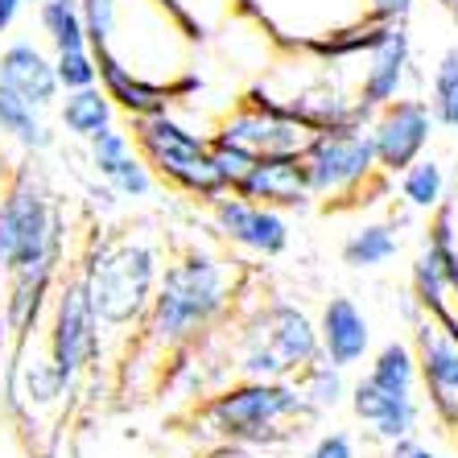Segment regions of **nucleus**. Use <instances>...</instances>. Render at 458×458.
I'll list each match as a JSON object with an SVG mask.
<instances>
[{
    "instance_id": "obj_32",
    "label": "nucleus",
    "mask_w": 458,
    "mask_h": 458,
    "mask_svg": "<svg viewBox=\"0 0 458 458\" xmlns=\"http://www.w3.org/2000/svg\"><path fill=\"white\" fill-rule=\"evenodd\" d=\"M124 153H132V140H128V132H120L116 124H107L104 132H96V137L87 140V157H91V170H96L99 178H104Z\"/></svg>"
},
{
    "instance_id": "obj_7",
    "label": "nucleus",
    "mask_w": 458,
    "mask_h": 458,
    "mask_svg": "<svg viewBox=\"0 0 458 458\" xmlns=\"http://www.w3.org/2000/svg\"><path fill=\"white\" fill-rule=\"evenodd\" d=\"M46 352H50L54 368L63 372V380L71 388H79L83 376L96 372L104 363V331H99L91 289H87V277H83V256L66 260V268L54 281Z\"/></svg>"
},
{
    "instance_id": "obj_20",
    "label": "nucleus",
    "mask_w": 458,
    "mask_h": 458,
    "mask_svg": "<svg viewBox=\"0 0 458 458\" xmlns=\"http://www.w3.org/2000/svg\"><path fill=\"white\" fill-rule=\"evenodd\" d=\"M0 132L17 140L25 153H46L54 145V128L42 120V107L25 104L9 87H0Z\"/></svg>"
},
{
    "instance_id": "obj_34",
    "label": "nucleus",
    "mask_w": 458,
    "mask_h": 458,
    "mask_svg": "<svg viewBox=\"0 0 458 458\" xmlns=\"http://www.w3.org/2000/svg\"><path fill=\"white\" fill-rule=\"evenodd\" d=\"M409 9H413V0H368V13L376 21H405Z\"/></svg>"
},
{
    "instance_id": "obj_30",
    "label": "nucleus",
    "mask_w": 458,
    "mask_h": 458,
    "mask_svg": "<svg viewBox=\"0 0 458 458\" xmlns=\"http://www.w3.org/2000/svg\"><path fill=\"white\" fill-rule=\"evenodd\" d=\"M207 149H211V161H215V170H219V178L227 182V191L252 170V161H256V153H248L244 145H232V140L215 137V132L207 137Z\"/></svg>"
},
{
    "instance_id": "obj_4",
    "label": "nucleus",
    "mask_w": 458,
    "mask_h": 458,
    "mask_svg": "<svg viewBox=\"0 0 458 458\" xmlns=\"http://www.w3.org/2000/svg\"><path fill=\"white\" fill-rule=\"evenodd\" d=\"M235 380H293L322 355L318 322L285 298H260L235 322Z\"/></svg>"
},
{
    "instance_id": "obj_18",
    "label": "nucleus",
    "mask_w": 458,
    "mask_h": 458,
    "mask_svg": "<svg viewBox=\"0 0 458 458\" xmlns=\"http://www.w3.org/2000/svg\"><path fill=\"white\" fill-rule=\"evenodd\" d=\"M13 384H17V405L30 417L58 413V409H66V401L75 396V388L54 368L50 352H46V347H33V339L25 343V352L13 360Z\"/></svg>"
},
{
    "instance_id": "obj_8",
    "label": "nucleus",
    "mask_w": 458,
    "mask_h": 458,
    "mask_svg": "<svg viewBox=\"0 0 458 458\" xmlns=\"http://www.w3.org/2000/svg\"><path fill=\"white\" fill-rule=\"evenodd\" d=\"M137 153L165 186H174V191L194 199V203L211 207L219 194H227V182L215 170L207 137L191 132L170 112L137 120Z\"/></svg>"
},
{
    "instance_id": "obj_33",
    "label": "nucleus",
    "mask_w": 458,
    "mask_h": 458,
    "mask_svg": "<svg viewBox=\"0 0 458 458\" xmlns=\"http://www.w3.org/2000/svg\"><path fill=\"white\" fill-rule=\"evenodd\" d=\"M301 458H355V437L347 434V429H331V434H322Z\"/></svg>"
},
{
    "instance_id": "obj_9",
    "label": "nucleus",
    "mask_w": 458,
    "mask_h": 458,
    "mask_svg": "<svg viewBox=\"0 0 458 458\" xmlns=\"http://www.w3.org/2000/svg\"><path fill=\"white\" fill-rule=\"evenodd\" d=\"M413 314V355L421 388L429 393V409L450 434L458 437V343L437 327L429 314H417V301L409 306Z\"/></svg>"
},
{
    "instance_id": "obj_2",
    "label": "nucleus",
    "mask_w": 458,
    "mask_h": 458,
    "mask_svg": "<svg viewBox=\"0 0 458 458\" xmlns=\"http://www.w3.org/2000/svg\"><path fill=\"white\" fill-rule=\"evenodd\" d=\"M83 277L91 289L104 339H120V355L137 339L161 281V248L145 235H91L83 248ZM120 363V360H116Z\"/></svg>"
},
{
    "instance_id": "obj_14",
    "label": "nucleus",
    "mask_w": 458,
    "mask_h": 458,
    "mask_svg": "<svg viewBox=\"0 0 458 458\" xmlns=\"http://www.w3.org/2000/svg\"><path fill=\"white\" fill-rule=\"evenodd\" d=\"M352 413L360 417L363 426H372V434L380 442H401V437H413L417 434V421H421V401L417 393H388L380 384H372L368 376L352 384Z\"/></svg>"
},
{
    "instance_id": "obj_23",
    "label": "nucleus",
    "mask_w": 458,
    "mask_h": 458,
    "mask_svg": "<svg viewBox=\"0 0 458 458\" xmlns=\"http://www.w3.org/2000/svg\"><path fill=\"white\" fill-rule=\"evenodd\" d=\"M38 25H42L46 42L54 46V54L91 50V46H87V30H83L79 0H38Z\"/></svg>"
},
{
    "instance_id": "obj_12",
    "label": "nucleus",
    "mask_w": 458,
    "mask_h": 458,
    "mask_svg": "<svg viewBox=\"0 0 458 458\" xmlns=\"http://www.w3.org/2000/svg\"><path fill=\"white\" fill-rule=\"evenodd\" d=\"M211 227L224 235L227 244L244 248L256 256H281L289 248V224L285 215L273 207L248 203L240 194H219L211 203Z\"/></svg>"
},
{
    "instance_id": "obj_15",
    "label": "nucleus",
    "mask_w": 458,
    "mask_h": 458,
    "mask_svg": "<svg viewBox=\"0 0 458 458\" xmlns=\"http://www.w3.org/2000/svg\"><path fill=\"white\" fill-rule=\"evenodd\" d=\"M368 58H372V66L363 71V79H360V87H355L352 99L360 104L363 116L372 120L384 104H393V99L401 96L409 66H413V46H409L405 25H396V30L384 38V46H376Z\"/></svg>"
},
{
    "instance_id": "obj_31",
    "label": "nucleus",
    "mask_w": 458,
    "mask_h": 458,
    "mask_svg": "<svg viewBox=\"0 0 458 458\" xmlns=\"http://www.w3.org/2000/svg\"><path fill=\"white\" fill-rule=\"evenodd\" d=\"M79 13H83L87 46H91V50H104L107 38H112V30H116L120 0H79Z\"/></svg>"
},
{
    "instance_id": "obj_35",
    "label": "nucleus",
    "mask_w": 458,
    "mask_h": 458,
    "mask_svg": "<svg viewBox=\"0 0 458 458\" xmlns=\"http://www.w3.org/2000/svg\"><path fill=\"white\" fill-rule=\"evenodd\" d=\"M388 458H442V454H434V450H429L426 442H417V437H401V442L388 446Z\"/></svg>"
},
{
    "instance_id": "obj_22",
    "label": "nucleus",
    "mask_w": 458,
    "mask_h": 458,
    "mask_svg": "<svg viewBox=\"0 0 458 458\" xmlns=\"http://www.w3.org/2000/svg\"><path fill=\"white\" fill-rule=\"evenodd\" d=\"M293 384H298L301 401H306L314 413H327V409H339L343 401H347V393H352V384H347V372L343 368H335L327 355H318L314 363H306L298 376H293Z\"/></svg>"
},
{
    "instance_id": "obj_19",
    "label": "nucleus",
    "mask_w": 458,
    "mask_h": 458,
    "mask_svg": "<svg viewBox=\"0 0 458 458\" xmlns=\"http://www.w3.org/2000/svg\"><path fill=\"white\" fill-rule=\"evenodd\" d=\"M0 87H9L13 96H21L33 107L58 104V75H54V58H46L33 42H13L0 50Z\"/></svg>"
},
{
    "instance_id": "obj_16",
    "label": "nucleus",
    "mask_w": 458,
    "mask_h": 458,
    "mask_svg": "<svg viewBox=\"0 0 458 458\" xmlns=\"http://www.w3.org/2000/svg\"><path fill=\"white\" fill-rule=\"evenodd\" d=\"M318 347L335 368H360L372 352V322L352 298H327L318 314Z\"/></svg>"
},
{
    "instance_id": "obj_24",
    "label": "nucleus",
    "mask_w": 458,
    "mask_h": 458,
    "mask_svg": "<svg viewBox=\"0 0 458 458\" xmlns=\"http://www.w3.org/2000/svg\"><path fill=\"white\" fill-rule=\"evenodd\" d=\"M368 380L388 388V393H417V384H421V372H417V355L409 343H384L380 352L372 355L368 363Z\"/></svg>"
},
{
    "instance_id": "obj_27",
    "label": "nucleus",
    "mask_w": 458,
    "mask_h": 458,
    "mask_svg": "<svg viewBox=\"0 0 458 458\" xmlns=\"http://www.w3.org/2000/svg\"><path fill=\"white\" fill-rule=\"evenodd\" d=\"M426 104H429V112H434V124L458 132V50H446L437 58Z\"/></svg>"
},
{
    "instance_id": "obj_3",
    "label": "nucleus",
    "mask_w": 458,
    "mask_h": 458,
    "mask_svg": "<svg viewBox=\"0 0 458 458\" xmlns=\"http://www.w3.org/2000/svg\"><path fill=\"white\" fill-rule=\"evenodd\" d=\"M314 417L318 413L301 401L293 380H235L194 409V421H203L215 442H244L256 450H273L298 437Z\"/></svg>"
},
{
    "instance_id": "obj_25",
    "label": "nucleus",
    "mask_w": 458,
    "mask_h": 458,
    "mask_svg": "<svg viewBox=\"0 0 458 458\" xmlns=\"http://www.w3.org/2000/svg\"><path fill=\"white\" fill-rule=\"evenodd\" d=\"M396 248H401L396 224H363L360 232L347 235V244H343V265L347 268H380L396 256Z\"/></svg>"
},
{
    "instance_id": "obj_6",
    "label": "nucleus",
    "mask_w": 458,
    "mask_h": 458,
    "mask_svg": "<svg viewBox=\"0 0 458 458\" xmlns=\"http://www.w3.org/2000/svg\"><path fill=\"white\" fill-rule=\"evenodd\" d=\"M301 165H306L310 194L327 203V211L339 207H360L372 203L368 194H380V161H376V145L368 124H347V128H327L314 132L301 149Z\"/></svg>"
},
{
    "instance_id": "obj_37",
    "label": "nucleus",
    "mask_w": 458,
    "mask_h": 458,
    "mask_svg": "<svg viewBox=\"0 0 458 458\" xmlns=\"http://www.w3.org/2000/svg\"><path fill=\"white\" fill-rule=\"evenodd\" d=\"M437 4H442L446 13H454V17H458V0H437Z\"/></svg>"
},
{
    "instance_id": "obj_11",
    "label": "nucleus",
    "mask_w": 458,
    "mask_h": 458,
    "mask_svg": "<svg viewBox=\"0 0 458 458\" xmlns=\"http://www.w3.org/2000/svg\"><path fill=\"white\" fill-rule=\"evenodd\" d=\"M215 137L232 140V145H244L256 157H277V153H301L314 132L293 124L289 116H281L277 107H268L256 91H248V96L240 99V107L219 124Z\"/></svg>"
},
{
    "instance_id": "obj_13",
    "label": "nucleus",
    "mask_w": 458,
    "mask_h": 458,
    "mask_svg": "<svg viewBox=\"0 0 458 458\" xmlns=\"http://www.w3.org/2000/svg\"><path fill=\"white\" fill-rule=\"evenodd\" d=\"M232 194L248 199V203L273 207V211H301L310 207V182L301 153H277V157H256L252 170L232 186Z\"/></svg>"
},
{
    "instance_id": "obj_17",
    "label": "nucleus",
    "mask_w": 458,
    "mask_h": 458,
    "mask_svg": "<svg viewBox=\"0 0 458 458\" xmlns=\"http://www.w3.org/2000/svg\"><path fill=\"white\" fill-rule=\"evenodd\" d=\"M96 54V66H99V87L107 91L112 107H120L124 116L132 120H145V116H161L170 112L174 99H182L178 87L170 83H149V79L132 75L124 63H116L107 50H91Z\"/></svg>"
},
{
    "instance_id": "obj_28",
    "label": "nucleus",
    "mask_w": 458,
    "mask_h": 458,
    "mask_svg": "<svg viewBox=\"0 0 458 458\" xmlns=\"http://www.w3.org/2000/svg\"><path fill=\"white\" fill-rule=\"evenodd\" d=\"M104 182L120 194V199H145V194H149V186H153V170L145 165V157H140V153H124V157H120L116 165L104 174Z\"/></svg>"
},
{
    "instance_id": "obj_5",
    "label": "nucleus",
    "mask_w": 458,
    "mask_h": 458,
    "mask_svg": "<svg viewBox=\"0 0 458 458\" xmlns=\"http://www.w3.org/2000/svg\"><path fill=\"white\" fill-rule=\"evenodd\" d=\"M66 260V215L54 203L50 186L33 161L17 165L0 191V281L25 265H63Z\"/></svg>"
},
{
    "instance_id": "obj_36",
    "label": "nucleus",
    "mask_w": 458,
    "mask_h": 458,
    "mask_svg": "<svg viewBox=\"0 0 458 458\" xmlns=\"http://www.w3.org/2000/svg\"><path fill=\"white\" fill-rule=\"evenodd\" d=\"M21 9H25V0H0V33L13 30V21L21 17Z\"/></svg>"
},
{
    "instance_id": "obj_1",
    "label": "nucleus",
    "mask_w": 458,
    "mask_h": 458,
    "mask_svg": "<svg viewBox=\"0 0 458 458\" xmlns=\"http://www.w3.org/2000/svg\"><path fill=\"white\" fill-rule=\"evenodd\" d=\"M235 298H240V281L224 256L199 244H174L170 260L161 265V281L145 310V322L137 327V339L128 343V352L116 363L120 380H128L137 363L157 368V384L165 380V363L170 376L191 368L194 352H203V343L227 322Z\"/></svg>"
},
{
    "instance_id": "obj_10",
    "label": "nucleus",
    "mask_w": 458,
    "mask_h": 458,
    "mask_svg": "<svg viewBox=\"0 0 458 458\" xmlns=\"http://www.w3.org/2000/svg\"><path fill=\"white\" fill-rule=\"evenodd\" d=\"M368 132H372L376 145V161H380L384 174H405L421 149L434 137V112H429L426 99H401L384 104L372 120H368Z\"/></svg>"
},
{
    "instance_id": "obj_26",
    "label": "nucleus",
    "mask_w": 458,
    "mask_h": 458,
    "mask_svg": "<svg viewBox=\"0 0 458 458\" xmlns=\"http://www.w3.org/2000/svg\"><path fill=\"white\" fill-rule=\"evenodd\" d=\"M401 199L413 211H437L446 203V174L429 157H417L405 174H401Z\"/></svg>"
},
{
    "instance_id": "obj_38",
    "label": "nucleus",
    "mask_w": 458,
    "mask_h": 458,
    "mask_svg": "<svg viewBox=\"0 0 458 458\" xmlns=\"http://www.w3.org/2000/svg\"><path fill=\"white\" fill-rule=\"evenodd\" d=\"M25 4H30V0H25Z\"/></svg>"
},
{
    "instance_id": "obj_21",
    "label": "nucleus",
    "mask_w": 458,
    "mask_h": 458,
    "mask_svg": "<svg viewBox=\"0 0 458 458\" xmlns=\"http://www.w3.org/2000/svg\"><path fill=\"white\" fill-rule=\"evenodd\" d=\"M58 120L75 140H91L96 132H104L112 124V99H107L104 87H83V91H66L63 107H58Z\"/></svg>"
},
{
    "instance_id": "obj_29",
    "label": "nucleus",
    "mask_w": 458,
    "mask_h": 458,
    "mask_svg": "<svg viewBox=\"0 0 458 458\" xmlns=\"http://www.w3.org/2000/svg\"><path fill=\"white\" fill-rule=\"evenodd\" d=\"M54 75H58V87L63 91H83V87L99 83V66L91 50H63L54 54Z\"/></svg>"
}]
</instances>
